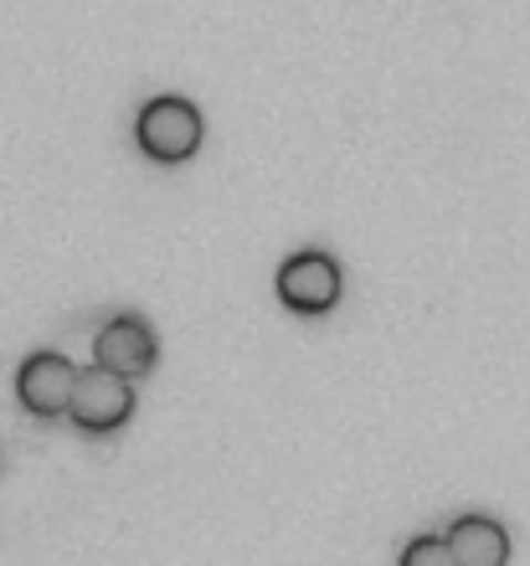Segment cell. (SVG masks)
I'll return each mask as SVG.
<instances>
[{
	"mask_svg": "<svg viewBox=\"0 0 530 566\" xmlns=\"http://www.w3.org/2000/svg\"><path fill=\"white\" fill-rule=\"evenodd\" d=\"M201 139H207V124H201V108L191 98H149L139 108V119H134V145L155 165L191 160Z\"/></svg>",
	"mask_w": 530,
	"mask_h": 566,
	"instance_id": "cell-1",
	"label": "cell"
},
{
	"mask_svg": "<svg viewBox=\"0 0 530 566\" xmlns=\"http://www.w3.org/2000/svg\"><path fill=\"white\" fill-rule=\"evenodd\" d=\"M134 418V381L129 376L108 371L93 360L89 371H77V391H73V422L77 432H93V438H104V432H118L124 422Z\"/></svg>",
	"mask_w": 530,
	"mask_h": 566,
	"instance_id": "cell-2",
	"label": "cell"
},
{
	"mask_svg": "<svg viewBox=\"0 0 530 566\" xmlns=\"http://www.w3.org/2000/svg\"><path fill=\"white\" fill-rule=\"evenodd\" d=\"M340 294H345V273H340V263L330 253H320V248H304V253H294L289 263L279 269V298L283 310L294 314H330L340 304Z\"/></svg>",
	"mask_w": 530,
	"mask_h": 566,
	"instance_id": "cell-3",
	"label": "cell"
},
{
	"mask_svg": "<svg viewBox=\"0 0 530 566\" xmlns=\"http://www.w3.org/2000/svg\"><path fill=\"white\" fill-rule=\"evenodd\" d=\"M73 391H77V366L62 350H37L21 360L15 371V402L27 407L31 418H67L73 412Z\"/></svg>",
	"mask_w": 530,
	"mask_h": 566,
	"instance_id": "cell-4",
	"label": "cell"
},
{
	"mask_svg": "<svg viewBox=\"0 0 530 566\" xmlns=\"http://www.w3.org/2000/svg\"><path fill=\"white\" fill-rule=\"evenodd\" d=\"M93 360L118 376H129V381H139V376L155 371L160 340H155V329H149L139 314H114V319L93 335Z\"/></svg>",
	"mask_w": 530,
	"mask_h": 566,
	"instance_id": "cell-5",
	"label": "cell"
},
{
	"mask_svg": "<svg viewBox=\"0 0 530 566\" xmlns=\"http://www.w3.org/2000/svg\"><path fill=\"white\" fill-rule=\"evenodd\" d=\"M448 546H454L458 566H505L510 562V531L489 515H458L448 531Z\"/></svg>",
	"mask_w": 530,
	"mask_h": 566,
	"instance_id": "cell-6",
	"label": "cell"
},
{
	"mask_svg": "<svg viewBox=\"0 0 530 566\" xmlns=\"http://www.w3.org/2000/svg\"><path fill=\"white\" fill-rule=\"evenodd\" d=\"M397 566H458L454 562V546L448 536H417L402 546V562Z\"/></svg>",
	"mask_w": 530,
	"mask_h": 566,
	"instance_id": "cell-7",
	"label": "cell"
}]
</instances>
